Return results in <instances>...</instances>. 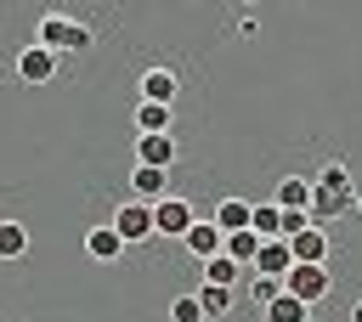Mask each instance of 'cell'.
<instances>
[{
  "mask_svg": "<svg viewBox=\"0 0 362 322\" xmlns=\"http://www.w3.org/2000/svg\"><path fill=\"white\" fill-rule=\"evenodd\" d=\"M170 322H204L198 294H175V299H170Z\"/></svg>",
  "mask_w": 362,
  "mask_h": 322,
  "instance_id": "obj_23",
  "label": "cell"
},
{
  "mask_svg": "<svg viewBox=\"0 0 362 322\" xmlns=\"http://www.w3.org/2000/svg\"><path fill=\"white\" fill-rule=\"evenodd\" d=\"M255 277H272V282H283L288 271H294V249L283 243V237H272V243H260V254H255V266H249Z\"/></svg>",
  "mask_w": 362,
  "mask_h": 322,
  "instance_id": "obj_5",
  "label": "cell"
},
{
  "mask_svg": "<svg viewBox=\"0 0 362 322\" xmlns=\"http://www.w3.org/2000/svg\"><path fill=\"white\" fill-rule=\"evenodd\" d=\"M238 271H243V266H232L226 254H215V260H204V282H215V288H232V282H238Z\"/></svg>",
  "mask_w": 362,
  "mask_h": 322,
  "instance_id": "obj_22",
  "label": "cell"
},
{
  "mask_svg": "<svg viewBox=\"0 0 362 322\" xmlns=\"http://www.w3.org/2000/svg\"><path fill=\"white\" fill-rule=\"evenodd\" d=\"M0 322H6V316H0Z\"/></svg>",
  "mask_w": 362,
  "mask_h": 322,
  "instance_id": "obj_27",
  "label": "cell"
},
{
  "mask_svg": "<svg viewBox=\"0 0 362 322\" xmlns=\"http://www.w3.org/2000/svg\"><path fill=\"white\" fill-rule=\"evenodd\" d=\"M107 226L124 237V249H136V243H147V237H153V203H136V198H130V203H119V209H113V220H107Z\"/></svg>",
  "mask_w": 362,
  "mask_h": 322,
  "instance_id": "obj_3",
  "label": "cell"
},
{
  "mask_svg": "<svg viewBox=\"0 0 362 322\" xmlns=\"http://www.w3.org/2000/svg\"><path fill=\"white\" fill-rule=\"evenodd\" d=\"M283 294H294L300 305H322L328 299V266H294L283 277Z\"/></svg>",
  "mask_w": 362,
  "mask_h": 322,
  "instance_id": "obj_4",
  "label": "cell"
},
{
  "mask_svg": "<svg viewBox=\"0 0 362 322\" xmlns=\"http://www.w3.org/2000/svg\"><path fill=\"white\" fill-rule=\"evenodd\" d=\"M130 198H136V203H158V198H170V169H147V164H136V169H130Z\"/></svg>",
  "mask_w": 362,
  "mask_h": 322,
  "instance_id": "obj_7",
  "label": "cell"
},
{
  "mask_svg": "<svg viewBox=\"0 0 362 322\" xmlns=\"http://www.w3.org/2000/svg\"><path fill=\"white\" fill-rule=\"evenodd\" d=\"M17 79H23V85H45V79H57V56L40 51V45H28V51L17 56Z\"/></svg>",
  "mask_w": 362,
  "mask_h": 322,
  "instance_id": "obj_9",
  "label": "cell"
},
{
  "mask_svg": "<svg viewBox=\"0 0 362 322\" xmlns=\"http://www.w3.org/2000/svg\"><path fill=\"white\" fill-rule=\"evenodd\" d=\"M192 220H198V215H192V203H187V198H175V192L153 203V237H187V232H192Z\"/></svg>",
  "mask_w": 362,
  "mask_h": 322,
  "instance_id": "obj_2",
  "label": "cell"
},
{
  "mask_svg": "<svg viewBox=\"0 0 362 322\" xmlns=\"http://www.w3.org/2000/svg\"><path fill=\"white\" fill-rule=\"evenodd\" d=\"M317 186L322 192H334V198H345V203H356V186H351V169L334 158V164H322V175H317Z\"/></svg>",
  "mask_w": 362,
  "mask_h": 322,
  "instance_id": "obj_17",
  "label": "cell"
},
{
  "mask_svg": "<svg viewBox=\"0 0 362 322\" xmlns=\"http://www.w3.org/2000/svg\"><path fill=\"white\" fill-rule=\"evenodd\" d=\"M170 119H175V107L136 102V136H170Z\"/></svg>",
  "mask_w": 362,
  "mask_h": 322,
  "instance_id": "obj_14",
  "label": "cell"
},
{
  "mask_svg": "<svg viewBox=\"0 0 362 322\" xmlns=\"http://www.w3.org/2000/svg\"><path fill=\"white\" fill-rule=\"evenodd\" d=\"M305 215H311V226H328V220L351 215V203H345V198H334V192H322V186L311 181V209H305Z\"/></svg>",
  "mask_w": 362,
  "mask_h": 322,
  "instance_id": "obj_16",
  "label": "cell"
},
{
  "mask_svg": "<svg viewBox=\"0 0 362 322\" xmlns=\"http://www.w3.org/2000/svg\"><path fill=\"white\" fill-rule=\"evenodd\" d=\"M272 203L277 209H311V181L305 175H283L277 192H272Z\"/></svg>",
  "mask_w": 362,
  "mask_h": 322,
  "instance_id": "obj_15",
  "label": "cell"
},
{
  "mask_svg": "<svg viewBox=\"0 0 362 322\" xmlns=\"http://www.w3.org/2000/svg\"><path fill=\"white\" fill-rule=\"evenodd\" d=\"M288 249H294V266H322L328 260V232L322 226H305L300 237H288Z\"/></svg>",
  "mask_w": 362,
  "mask_h": 322,
  "instance_id": "obj_11",
  "label": "cell"
},
{
  "mask_svg": "<svg viewBox=\"0 0 362 322\" xmlns=\"http://www.w3.org/2000/svg\"><path fill=\"white\" fill-rule=\"evenodd\" d=\"M175 158H181L175 136H136V164H147V169H170Z\"/></svg>",
  "mask_w": 362,
  "mask_h": 322,
  "instance_id": "obj_6",
  "label": "cell"
},
{
  "mask_svg": "<svg viewBox=\"0 0 362 322\" xmlns=\"http://www.w3.org/2000/svg\"><path fill=\"white\" fill-rule=\"evenodd\" d=\"M249 215H255V203H249V198H221V209H215V226H221V237H232V232H249Z\"/></svg>",
  "mask_w": 362,
  "mask_h": 322,
  "instance_id": "obj_13",
  "label": "cell"
},
{
  "mask_svg": "<svg viewBox=\"0 0 362 322\" xmlns=\"http://www.w3.org/2000/svg\"><path fill=\"white\" fill-rule=\"evenodd\" d=\"M232 299H238L232 288H215V282H204V288H198V305H204V322H209V316H226V311H232Z\"/></svg>",
  "mask_w": 362,
  "mask_h": 322,
  "instance_id": "obj_21",
  "label": "cell"
},
{
  "mask_svg": "<svg viewBox=\"0 0 362 322\" xmlns=\"http://www.w3.org/2000/svg\"><path fill=\"white\" fill-rule=\"evenodd\" d=\"M28 254V226L23 220H0V260H23Z\"/></svg>",
  "mask_w": 362,
  "mask_h": 322,
  "instance_id": "obj_18",
  "label": "cell"
},
{
  "mask_svg": "<svg viewBox=\"0 0 362 322\" xmlns=\"http://www.w3.org/2000/svg\"><path fill=\"white\" fill-rule=\"evenodd\" d=\"M260 316H266V322H311V305H300L294 294H277Z\"/></svg>",
  "mask_w": 362,
  "mask_h": 322,
  "instance_id": "obj_19",
  "label": "cell"
},
{
  "mask_svg": "<svg viewBox=\"0 0 362 322\" xmlns=\"http://www.w3.org/2000/svg\"><path fill=\"white\" fill-rule=\"evenodd\" d=\"M34 45L51 51V56H79V51L96 45V34H90V23H74V17H62V11H45L40 28H34Z\"/></svg>",
  "mask_w": 362,
  "mask_h": 322,
  "instance_id": "obj_1",
  "label": "cell"
},
{
  "mask_svg": "<svg viewBox=\"0 0 362 322\" xmlns=\"http://www.w3.org/2000/svg\"><path fill=\"white\" fill-rule=\"evenodd\" d=\"M351 322H362V299H356V305H351Z\"/></svg>",
  "mask_w": 362,
  "mask_h": 322,
  "instance_id": "obj_25",
  "label": "cell"
},
{
  "mask_svg": "<svg viewBox=\"0 0 362 322\" xmlns=\"http://www.w3.org/2000/svg\"><path fill=\"white\" fill-rule=\"evenodd\" d=\"M221 254H226L232 266H255V254H260V237H255V232H232Z\"/></svg>",
  "mask_w": 362,
  "mask_h": 322,
  "instance_id": "obj_20",
  "label": "cell"
},
{
  "mask_svg": "<svg viewBox=\"0 0 362 322\" xmlns=\"http://www.w3.org/2000/svg\"><path fill=\"white\" fill-rule=\"evenodd\" d=\"M181 243H187V254H198V260H215V254L226 249V237H221L215 220H192V232H187Z\"/></svg>",
  "mask_w": 362,
  "mask_h": 322,
  "instance_id": "obj_10",
  "label": "cell"
},
{
  "mask_svg": "<svg viewBox=\"0 0 362 322\" xmlns=\"http://www.w3.org/2000/svg\"><path fill=\"white\" fill-rule=\"evenodd\" d=\"M175 90H181V73H175V68H147V73H141V102L170 107V102H175Z\"/></svg>",
  "mask_w": 362,
  "mask_h": 322,
  "instance_id": "obj_8",
  "label": "cell"
},
{
  "mask_svg": "<svg viewBox=\"0 0 362 322\" xmlns=\"http://www.w3.org/2000/svg\"><path fill=\"white\" fill-rule=\"evenodd\" d=\"M277 294H283V282H272V277H255V299H260V311H266Z\"/></svg>",
  "mask_w": 362,
  "mask_h": 322,
  "instance_id": "obj_24",
  "label": "cell"
},
{
  "mask_svg": "<svg viewBox=\"0 0 362 322\" xmlns=\"http://www.w3.org/2000/svg\"><path fill=\"white\" fill-rule=\"evenodd\" d=\"M85 254L102 260V266H113V260L124 254V237H119L113 226H90V232H85Z\"/></svg>",
  "mask_w": 362,
  "mask_h": 322,
  "instance_id": "obj_12",
  "label": "cell"
},
{
  "mask_svg": "<svg viewBox=\"0 0 362 322\" xmlns=\"http://www.w3.org/2000/svg\"><path fill=\"white\" fill-rule=\"evenodd\" d=\"M351 209H356V215H362V192H356V203H351Z\"/></svg>",
  "mask_w": 362,
  "mask_h": 322,
  "instance_id": "obj_26",
  "label": "cell"
}]
</instances>
